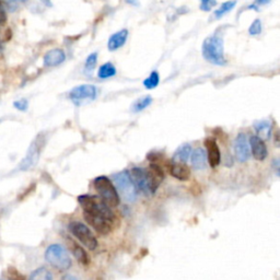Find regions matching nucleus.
Wrapping results in <instances>:
<instances>
[{"mask_svg":"<svg viewBox=\"0 0 280 280\" xmlns=\"http://www.w3.org/2000/svg\"><path fill=\"white\" fill-rule=\"evenodd\" d=\"M201 52L206 61L214 65L223 66L227 64L224 58L223 40L218 35H211L206 39L203 43Z\"/></svg>","mask_w":280,"mask_h":280,"instance_id":"nucleus-1","label":"nucleus"},{"mask_svg":"<svg viewBox=\"0 0 280 280\" xmlns=\"http://www.w3.org/2000/svg\"><path fill=\"white\" fill-rule=\"evenodd\" d=\"M78 201H79L81 208L84 209V215H100V217H105L112 220L115 218L111 207L99 197L92 195H81L78 197Z\"/></svg>","mask_w":280,"mask_h":280,"instance_id":"nucleus-2","label":"nucleus"},{"mask_svg":"<svg viewBox=\"0 0 280 280\" xmlns=\"http://www.w3.org/2000/svg\"><path fill=\"white\" fill-rule=\"evenodd\" d=\"M45 259L47 263L59 272H65L71 266V258L68 251L61 244H52L45 252Z\"/></svg>","mask_w":280,"mask_h":280,"instance_id":"nucleus-3","label":"nucleus"},{"mask_svg":"<svg viewBox=\"0 0 280 280\" xmlns=\"http://www.w3.org/2000/svg\"><path fill=\"white\" fill-rule=\"evenodd\" d=\"M95 191L99 193L100 198L109 207H116L119 205V195L115 186L107 176H99L93 181Z\"/></svg>","mask_w":280,"mask_h":280,"instance_id":"nucleus-4","label":"nucleus"},{"mask_svg":"<svg viewBox=\"0 0 280 280\" xmlns=\"http://www.w3.org/2000/svg\"><path fill=\"white\" fill-rule=\"evenodd\" d=\"M114 182H115L117 190L119 194L123 197V199L126 203H134L137 199V188L134 184V182L131 181L129 172L128 171H122L119 173H116L114 175Z\"/></svg>","mask_w":280,"mask_h":280,"instance_id":"nucleus-5","label":"nucleus"},{"mask_svg":"<svg viewBox=\"0 0 280 280\" xmlns=\"http://www.w3.org/2000/svg\"><path fill=\"white\" fill-rule=\"evenodd\" d=\"M68 228H69V231L71 232L72 236L80 243H82L88 250L94 251L96 247H98V240H96L92 231H91L86 224L78 221H73L69 224Z\"/></svg>","mask_w":280,"mask_h":280,"instance_id":"nucleus-6","label":"nucleus"},{"mask_svg":"<svg viewBox=\"0 0 280 280\" xmlns=\"http://www.w3.org/2000/svg\"><path fill=\"white\" fill-rule=\"evenodd\" d=\"M43 146H44V138L42 137V135H39L38 138L31 144L25 158L21 161L20 164L21 170L26 171V170L32 169L36 163H38Z\"/></svg>","mask_w":280,"mask_h":280,"instance_id":"nucleus-7","label":"nucleus"},{"mask_svg":"<svg viewBox=\"0 0 280 280\" xmlns=\"http://www.w3.org/2000/svg\"><path fill=\"white\" fill-rule=\"evenodd\" d=\"M98 95V89L92 85H81L75 86L70 92L69 98L76 105H80L86 101H93Z\"/></svg>","mask_w":280,"mask_h":280,"instance_id":"nucleus-8","label":"nucleus"},{"mask_svg":"<svg viewBox=\"0 0 280 280\" xmlns=\"http://www.w3.org/2000/svg\"><path fill=\"white\" fill-rule=\"evenodd\" d=\"M234 154L238 162L244 163L250 159L251 149L245 134H238L234 140Z\"/></svg>","mask_w":280,"mask_h":280,"instance_id":"nucleus-9","label":"nucleus"},{"mask_svg":"<svg viewBox=\"0 0 280 280\" xmlns=\"http://www.w3.org/2000/svg\"><path fill=\"white\" fill-rule=\"evenodd\" d=\"M84 215L85 219L86 220V222H88L96 232L102 234V236H107V234L112 231L114 220L105 217H99V215Z\"/></svg>","mask_w":280,"mask_h":280,"instance_id":"nucleus-10","label":"nucleus"},{"mask_svg":"<svg viewBox=\"0 0 280 280\" xmlns=\"http://www.w3.org/2000/svg\"><path fill=\"white\" fill-rule=\"evenodd\" d=\"M146 171H147V177H148L149 190L151 195H153L164 180V173L162 171V169L160 168L158 164L154 163L150 164L149 168L146 169Z\"/></svg>","mask_w":280,"mask_h":280,"instance_id":"nucleus-11","label":"nucleus"},{"mask_svg":"<svg viewBox=\"0 0 280 280\" xmlns=\"http://www.w3.org/2000/svg\"><path fill=\"white\" fill-rule=\"evenodd\" d=\"M129 175H130L131 181L134 182L137 191L142 192L147 196L151 195L150 190H149V183H148V177H147L146 169H142V168L131 169V171L129 172Z\"/></svg>","mask_w":280,"mask_h":280,"instance_id":"nucleus-12","label":"nucleus"},{"mask_svg":"<svg viewBox=\"0 0 280 280\" xmlns=\"http://www.w3.org/2000/svg\"><path fill=\"white\" fill-rule=\"evenodd\" d=\"M205 146L207 149V160L211 168H217L221 162V153H220L219 146L217 141L213 138H207L205 140Z\"/></svg>","mask_w":280,"mask_h":280,"instance_id":"nucleus-13","label":"nucleus"},{"mask_svg":"<svg viewBox=\"0 0 280 280\" xmlns=\"http://www.w3.org/2000/svg\"><path fill=\"white\" fill-rule=\"evenodd\" d=\"M249 144L252 154H253L255 160H257V161H264L267 158L268 150L264 140H261L257 136H252L249 140Z\"/></svg>","mask_w":280,"mask_h":280,"instance_id":"nucleus-14","label":"nucleus"},{"mask_svg":"<svg viewBox=\"0 0 280 280\" xmlns=\"http://www.w3.org/2000/svg\"><path fill=\"white\" fill-rule=\"evenodd\" d=\"M65 59H66V55L63 49L54 48V49L48 50V52L44 55L43 63H44V66H46V67H56L65 62Z\"/></svg>","mask_w":280,"mask_h":280,"instance_id":"nucleus-15","label":"nucleus"},{"mask_svg":"<svg viewBox=\"0 0 280 280\" xmlns=\"http://www.w3.org/2000/svg\"><path fill=\"white\" fill-rule=\"evenodd\" d=\"M191 162L192 167L197 171L205 170L207 167V154L203 148H196L192 150L191 153Z\"/></svg>","mask_w":280,"mask_h":280,"instance_id":"nucleus-16","label":"nucleus"},{"mask_svg":"<svg viewBox=\"0 0 280 280\" xmlns=\"http://www.w3.org/2000/svg\"><path fill=\"white\" fill-rule=\"evenodd\" d=\"M68 243H69L70 251H71V253L73 254V256L76 257V259L79 261L80 264L85 265V266H88L90 264L91 258L84 247L78 244L77 242L73 241L72 238H68Z\"/></svg>","mask_w":280,"mask_h":280,"instance_id":"nucleus-17","label":"nucleus"},{"mask_svg":"<svg viewBox=\"0 0 280 280\" xmlns=\"http://www.w3.org/2000/svg\"><path fill=\"white\" fill-rule=\"evenodd\" d=\"M170 174L180 181H187L191 176V170L185 163L173 162L170 165Z\"/></svg>","mask_w":280,"mask_h":280,"instance_id":"nucleus-18","label":"nucleus"},{"mask_svg":"<svg viewBox=\"0 0 280 280\" xmlns=\"http://www.w3.org/2000/svg\"><path fill=\"white\" fill-rule=\"evenodd\" d=\"M128 38V31L126 29L121 30L111 35V38L108 39V49L113 52V50H117L118 48H121L124 46L127 41Z\"/></svg>","mask_w":280,"mask_h":280,"instance_id":"nucleus-19","label":"nucleus"},{"mask_svg":"<svg viewBox=\"0 0 280 280\" xmlns=\"http://www.w3.org/2000/svg\"><path fill=\"white\" fill-rule=\"evenodd\" d=\"M254 129L256 131V136L261 140H267L272 136L273 126L269 121H258L254 123Z\"/></svg>","mask_w":280,"mask_h":280,"instance_id":"nucleus-20","label":"nucleus"},{"mask_svg":"<svg viewBox=\"0 0 280 280\" xmlns=\"http://www.w3.org/2000/svg\"><path fill=\"white\" fill-rule=\"evenodd\" d=\"M192 153V147L191 145L185 144L178 147V149L175 151L173 155V162L177 163H186L187 160L190 159Z\"/></svg>","mask_w":280,"mask_h":280,"instance_id":"nucleus-21","label":"nucleus"},{"mask_svg":"<svg viewBox=\"0 0 280 280\" xmlns=\"http://www.w3.org/2000/svg\"><path fill=\"white\" fill-rule=\"evenodd\" d=\"M116 75V68L112 63H105L99 68L98 77L100 79H108Z\"/></svg>","mask_w":280,"mask_h":280,"instance_id":"nucleus-22","label":"nucleus"},{"mask_svg":"<svg viewBox=\"0 0 280 280\" xmlns=\"http://www.w3.org/2000/svg\"><path fill=\"white\" fill-rule=\"evenodd\" d=\"M151 103H152V98H151L150 95H146L144 98L138 99L134 104H132L131 111L134 113L141 112L144 111L145 108H148Z\"/></svg>","mask_w":280,"mask_h":280,"instance_id":"nucleus-23","label":"nucleus"},{"mask_svg":"<svg viewBox=\"0 0 280 280\" xmlns=\"http://www.w3.org/2000/svg\"><path fill=\"white\" fill-rule=\"evenodd\" d=\"M236 4H237L236 0H230V1L223 2L221 6L219 7V9L215 11V19H220V18H222L224 15H227L228 12H230L232 9L236 7Z\"/></svg>","mask_w":280,"mask_h":280,"instance_id":"nucleus-24","label":"nucleus"},{"mask_svg":"<svg viewBox=\"0 0 280 280\" xmlns=\"http://www.w3.org/2000/svg\"><path fill=\"white\" fill-rule=\"evenodd\" d=\"M30 280H53V276L47 268L41 267L31 274Z\"/></svg>","mask_w":280,"mask_h":280,"instance_id":"nucleus-25","label":"nucleus"},{"mask_svg":"<svg viewBox=\"0 0 280 280\" xmlns=\"http://www.w3.org/2000/svg\"><path fill=\"white\" fill-rule=\"evenodd\" d=\"M160 84V75L158 71H152L148 78H146L144 81V86L147 90H152L157 88Z\"/></svg>","mask_w":280,"mask_h":280,"instance_id":"nucleus-26","label":"nucleus"},{"mask_svg":"<svg viewBox=\"0 0 280 280\" xmlns=\"http://www.w3.org/2000/svg\"><path fill=\"white\" fill-rule=\"evenodd\" d=\"M96 63H98V54L92 53L90 54L88 57L86 59V64H85V71L86 73H91L94 69L96 66Z\"/></svg>","mask_w":280,"mask_h":280,"instance_id":"nucleus-27","label":"nucleus"},{"mask_svg":"<svg viewBox=\"0 0 280 280\" xmlns=\"http://www.w3.org/2000/svg\"><path fill=\"white\" fill-rule=\"evenodd\" d=\"M263 31V26H261V21L259 19H256L249 27V33L251 35H258Z\"/></svg>","mask_w":280,"mask_h":280,"instance_id":"nucleus-28","label":"nucleus"},{"mask_svg":"<svg viewBox=\"0 0 280 280\" xmlns=\"http://www.w3.org/2000/svg\"><path fill=\"white\" fill-rule=\"evenodd\" d=\"M200 9L203 11H210L215 6V0H200Z\"/></svg>","mask_w":280,"mask_h":280,"instance_id":"nucleus-29","label":"nucleus"},{"mask_svg":"<svg viewBox=\"0 0 280 280\" xmlns=\"http://www.w3.org/2000/svg\"><path fill=\"white\" fill-rule=\"evenodd\" d=\"M8 279L9 280H25V278L22 275L16 270L15 268H10L8 272Z\"/></svg>","mask_w":280,"mask_h":280,"instance_id":"nucleus-30","label":"nucleus"},{"mask_svg":"<svg viewBox=\"0 0 280 280\" xmlns=\"http://www.w3.org/2000/svg\"><path fill=\"white\" fill-rule=\"evenodd\" d=\"M13 107H15L17 109H19V111H26L27 108H29V103H27L26 100H19V101H16L15 103H13Z\"/></svg>","mask_w":280,"mask_h":280,"instance_id":"nucleus-31","label":"nucleus"},{"mask_svg":"<svg viewBox=\"0 0 280 280\" xmlns=\"http://www.w3.org/2000/svg\"><path fill=\"white\" fill-rule=\"evenodd\" d=\"M273 0H255V1L251 4L249 9H253V10H258L261 6H266L269 2H272Z\"/></svg>","mask_w":280,"mask_h":280,"instance_id":"nucleus-32","label":"nucleus"},{"mask_svg":"<svg viewBox=\"0 0 280 280\" xmlns=\"http://www.w3.org/2000/svg\"><path fill=\"white\" fill-rule=\"evenodd\" d=\"M6 22H7V13L6 10H4L1 0H0V25L4 24Z\"/></svg>","mask_w":280,"mask_h":280,"instance_id":"nucleus-33","label":"nucleus"},{"mask_svg":"<svg viewBox=\"0 0 280 280\" xmlns=\"http://www.w3.org/2000/svg\"><path fill=\"white\" fill-rule=\"evenodd\" d=\"M127 3L131 4V6H138L139 4V0H125Z\"/></svg>","mask_w":280,"mask_h":280,"instance_id":"nucleus-34","label":"nucleus"},{"mask_svg":"<svg viewBox=\"0 0 280 280\" xmlns=\"http://www.w3.org/2000/svg\"><path fill=\"white\" fill-rule=\"evenodd\" d=\"M41 1H42L45 6H47V7L52 6V1H50V0H41Z\"/></svg>","mask_w":280,"mask_h":280,"instance_id":"nucleus-35","label":"nucleus"},{"mask_svg":"<svg viewBox=\"0 0 280 280\" xmlns=\"http://www.w3.org/2000/svg\"><path fill=\"white\" fill-rule=\"evenodd\" d=\"M3 50V46H2V42H1V40H0V52H2Z\"/></svg>","mask_w":280,"mask_h":280,"instance_id":"nucleus-36","label":"nucleus"},{"mask_svg":"<svg viewBox=\"0 0 280 280\" xmlns=\"http://www.w3.org/2000/svg\"><path fill=\"white\" fill-rule=\"evenodd\" d=\"M15 1H19V2H25L27 0H15Z\"/></svg>","mask_w":280,"mask_h":280,"instance_id":"nucleus-37","label":"nucleus"},{"mask_svg":"<svg viewBox=\"0 0 280 280\" xmlns=\"http://www.w3.org/2000/svg\"><path fill=\"white\" fill-rule=\"evenodd\" d=\"M69 280H75V279H69Z\"/></svg>","mask_w":280,"mask_h":280,"instance_id":"nucleus-38","label":"nucleus"},{"mask_svg":"<svg viewBox=\"0 0 280 280\" xmlns=\"http://www.w3.org/2000/svg\"><path fill=\"white\" fill-rule=\"evenodd\" d=\"M0 280H1V279H0Z\"/></svg>","mask_w":280,"mask_h":280,"instance_id":"nucleus-39","label":"nucleus"}]
</instances>
